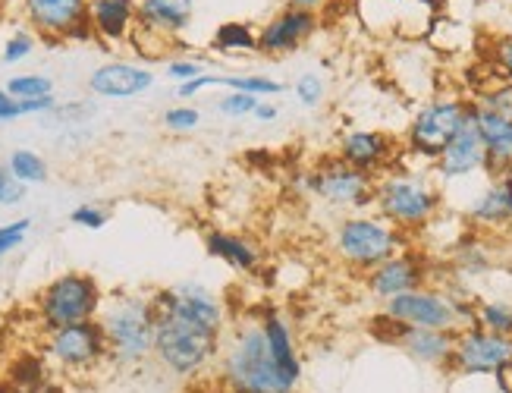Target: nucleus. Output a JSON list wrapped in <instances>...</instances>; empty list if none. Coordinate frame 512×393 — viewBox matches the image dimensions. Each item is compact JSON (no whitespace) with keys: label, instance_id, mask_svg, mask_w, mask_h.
I'll list each match as a JSON object with an SVG mask.
<instances>
[{"label":"nucleus","instance_id":"1","mask_svg":"<svg viewBox=\"0 0 512 393\" xmlns=\"http://www.w3.org/2000/svg\"><path fill=\"white\" fill-rule=\"evenodd\" d=\"M154 302V356L176 378L205 371L224 346L227 309L202 283H176L151 293Z\"/></svg>","mask_w":512,"mask_h":393},{"label":"nucleus","instance_id":"2","mask_svg":"<svg viewBox=\"0 0 512 393\" xmlns=\"http://www.w3.org/2000/svg\"><path fill=\"white\" fill-rule=\"evenodd\" d=\"M374 211L390 221L396 230L415 236L428 230L443 211V186L437 183L434 170H418L406 164V155L384 177H377Z\"/></svg>","mask_w":512,"mask_h":393},{"label":"nucleus","instance_id":"3","mask_svg":"<svg viewBox=\"0 0 512 393\" xmlns=\"http://www.w3.org/2000/svg\"><path fill=\"white\" fill-rule=\"evenodd\" d=\"M220 378L233 393H296V384L283 378L264 340L261 318L236 321L220 346Z\"/></svg>","mask_w":512,"mask_h":393},{"label":"nucleus","instance_id":"4","mask_svg":"<svg viewBox=\"0 0 512 393\" xmlns=\"http://www.w3.org/2000/svg\"><path fill=\"white\" fill-rule=\"evenodd\" d=\"M412 246V236L396 230L390 221H384L381 214H349L333 230V252L352 271H374L377 265H384L387 258L399 255L403 249Z\"/></svg>","mask_w":512,"mask_h":393},{"label":"nucleus","instance_id":"5","mask_svg":"<svg viewBox=\"0 0 512 393\" xmlns=\"http://www.w3.org/2000/svg\"><path fill=\"white\" fill-rule=\"evenodd\" d=\"M478 296L465 290L421 287L384 302V315L403 327H425V331H462L475 324Z\"/></svg>","mask_w":512,"mask_h":393},{"label":"nucleus","instance_id":"6","mask_svg":"<svg viewBox=\"0 0 512 393\" xmlns=\"http://www.w3.org/2000/svg\"><path fill=\"white\" fill-rule=\"evenodd\" d=\"M107 346H110V359L120 365H139L148 356H154V302L151 296L139 293H120L114 299H104V309L98 315Z\"/></svg>","mask_w":512,"mask_h":393},{"label":"nucleus","instance_id":"7","mask_svg":"<svg viewBox=\"0 0 512 393\" xmlns=\"http://www.w3.org/2000/svg\"><path fill=\"white\" fill-rule=\"evenodd\" d=\"M469 117H472V98H459V95L428 98L406 126V139H403L406 158L434 167V161L443 155V148L459 136V129L469 123Z\"/></svg>","mask_w":512,"mask_h":393},{"label":"nucleus","instance_id":"8","mask_svg":"<svg viewBox=\"0 0 512 393\" xmlns=\"http://www.w3.org/2000/svg\"><path fill=\"white\" fill-rule=\"evenodd\" d=\"M101 309H104V293L98 287V280L82 271H66L38 293V318L44 324V331L92 321L101 315Z\"/></svg>","mask_w":512,"mask_h":393},{"label":"nucleus","instance_id":"9","mask_svg":"<svg viewBox=\"0 0 512 393\" xmlns=\"http://www.w3.org/2000/svg\"><path fill=\"white\" fill-rule=\"evenodd\" d=\"M299 186L315 195L318 202L337 208V211H349V214H362L368 208H374V189H377V177L365 170H355L346 161H340L337 155L315 164L311 170H305V177L299 180Z\"/></svg>","mask_w":512,"mask_h":393},{"label":"nucleus","instance_id":"10","mask_svg":"<svg viewBox=\"0 0 512 393\" xmlns=\"http://www.w3.org/2000/svg\"><path fill=\"white\" fill-rule=\"evenodd\" d=\"M44 353H48L54 365L66 371H88L110 356V346H107V334L101 321L92 318V321H79L70 327L48 331V337H44Z\"/></svg>","mask_w":512,"mask_h":393},{"label":"nucleus","instance_id":"11","mask_svg":"<svg viewBox=\"0 0 512 393\" xmlns=\"http://www.w3.org/2000/svg\"><path fill=\"white\" fill-rule=\"evenodd\" d=\"M509 362H512V337L491 334L478 324L456 331V346H453V359H450L453 375L494 378Z\"/></svg>","mask_w":512,"mask_h":393},{"label":"nucleus","instance_id":"12","mask_svg":"<svg viewBox=\"0 0 512 393\" xmlns=\"http://www.w3.org/2000/svg\"><path fill=\"white\" fill-rule=\"evenodd\" d=\"M431 258L418 249H403L399 255L387 258L384 265H377L374 271L365 274V287L377 302H390L393 296H403L412 290H421L431 283Z\"/></svg>","mask_w":512,"mask_h":393},{"label":"nucleus","instance_id":"13","mask_svg":"<svg viewBox=\"0 0 512 393\" xmlns=\"http://www.w3.org/2000/svg\"><path fill=\"white\" fill-rule=\"evenodd\" d=\"M403 145L381 129H349L337 142V158L346 161L355 170H365L371 177H384L403 161Z\"/></svg>","mask_w":512,"mask_h":393},{"label":"nucleus","instance_id":"14","mask_svg":"<svg viewBox=\"0 0 512 393\" xmlns=\"http://www.w3.org/2000/svg\"><path fill=\"white\" fill-rule=\"evenodd\" d=\"M32 29L48 41L88 38V0H22Z\"/></svg>","mask_w":512,"mask_h":393},{"label":"nucleus","instance_id":"15","mask_svg":"<svg viewBox=\"0 0 512 393\" xmlns=\"http://www.w3.org/2000/svg\"><path fill=\"white\" fill-rule=\"evenodd\" d=\"M472 120L484 142V177L503 180L512 170V114L472 101Z\"/></svg>","mask_w":512,"mask_h":393},{"label":"nucleus","instance_id":"16","mask_svg":"<svg viewBox=\"0 0 512 393\" xmlns=\"http://www.w3.org/2000/svg\"><path fill=\"white\" fill-rule=\"evenodd\" d=\"M315 32H318V13H308V10L286 4L280 13H274L258 29V54H267V57L293 54Z\"/></svg>","mask_w":512,"mask_h":393},{"label":"nucleus","instance_id":"17","mask_svg":"<svg viewBox=\"0 0 512 393\" xmlns=\"http://www.w3.org/2000/svg\"><path fill=\"white\" fill-rule=\"evenodd\" d=\"M431 170L440 186L462 183V180H472L478 173H484V142L478 136V126L472 117L459 129V136L443 148V155L434 161Z\"/></svg>","mask_w":512,"mask_h":393},{"label":"nucleus","instance_id":"18","mask_svg":"<svg viewBox=\"0 0 512 393\" xmlns=\"http://www.w3.org/2000/svg\"><path fill=\"white\" fill-rule=\"evenodd\" d=\"M390 343L399 346L403 353L428 368H443L450 371V359H453V346H456V331H425V327H403L390 321Z\"/></svg>","mask_w":512,"mask_h":393},{"label":"nucleus","instance_id":"19","mask_svg":"<svg viewBox=\"0 0 512 393\" xmlns=\"http://www.w3.org/2000/svg\"><path fill=\"white\" fill-rule=\"evenodd\" d=\"M154 85V73L139 67V63H126V60H110L88 76V92L107 98V101H129L145 95Z\"/></svg>","mask_w":512,"mask_h":393},{"label":"nucleus","instance_id":"20","mask_svg":"<svg viewBox=\"0 0 512 393\" xmlns=\"http://www.w3.org/2000/svg\"><path fill=\"white\" fill-rule=\"evenodd\" d=\"M465 224L481 236L512 230V183L506 177L487 180L472 205L465 208Z\"/></svg>","mask_w":512,"mask_h":393},{"label":"nucleus","instance_id":"21","mask_svg":"<svg viewBox=\"0 0 512 393\" xmlns=\"http://www.w3.org/2000/svg\"><path fill=\"white\" fill-rule=\"evenodd\" d=\"M88 26L107 45H123L139 26L136 0H88Z\"/></svg>","mask_w":512,"mask_h":393},{"label":"nucleus","instance_id":"22","mask_svg":"<svg viewBox=\"0 0 512 393\" xmlns=\"http://www.w3.org/2000/svg\"><path fill=\"white\" fill-rule=\"evenodd\" d=\"M139 7V26L164 35V38H180L195 16V0H136Z\"/></svg>","mask_w":512,"mask_h":393},{"label":"nucleus","instance_id":"23","mask_svg":"<svg viewBox=\"0 0 512 393\" xmlns=\"http://www.w3.org/2000/svg\"><path fill=\"white\" fill-rule=\"evenodd\" d=\"M261 327H264L267 349H271V356H274L277 368L283 371V378L299 384L302 359H299V349H296V337H293V331H289V321L283 315H277V312H264Z\"/></svg>","mask_w":512,"mask_h":393},{"label":"nucleus","instance_id":"24","mask_svg":"<svg viewBox=\"0 0 512 393\" xmlns=\"http://www.w3.org/2000/svg\"><path fill=\"white\" fill-rule=\"evenodd\" d=\"M205 249H208V255L220 258L227 268H233L239 274H255V268L261 265V252L252 239L230 233V230H211L205 236Z\"/></svg>","mask_w":512,"mask_h":393},{"label":"nucleus","instance_id":"25","mask_svg":"<svg viewBox=\"0 0 512 393\" xmlns=\"http://www.w3.org/2000/svg\"><path fill=\"white\" fill-rule=\"evenodd\" d=\"M211 48L220 54H258V32L252 23H242V19H230V23H220Z\"/></svg>","mask_w":512,"mask_h":393},{"label":"nucleus","instance_id":"26","mask_svg":"<svg viewBox=\"0 0 512 393\" xmlns=\"http://www.w3.org/2000/svg\"><path fill=\"white\" fill-rule=\"evenodd\" d=\"M456 268L462 274H469V277H481L494 268V252L491 246H487V239L481 233H472V236H465L456 243Z\"/></svg>","mask_w":512,"mask_h":393},{"label":"nucleus","instance_id":"27","mask_svg":"<svg viewBox=\"0 0 512 393\" xmlns=\"http://www.w3.org/2000/svg\"><path fill=\"white\" fill-rule=\"evenodd\" d=\"M7 167H10V173L22 186H38V183L48 180V161H44L38 151H32V148L10 151Z\"/></svg>","mask_w":512,"mask_h":393},{"label":"nucleus","instance_id":"28","mask_svg":"<svg viewBox=\"0 0 512 393\" xmlns=\"http://www.w3.org/2000/svg\"><path fill=\"white\" fill-rule=\"evenodd\" d=\"M475 324L491 334L512 337V302L509 299H478Z\"/></svg>","mask_w":512,"mask_h":393},{"label":"nucleus","instance_id":"29","mask_svg":"<svg viewBox=\"0 0 512 393\" xmlns=\"http://www.w3.org/2000/svg\"><path fill=\"white\" fill-rule=\"evenodd\" d=\"M7 92L16 98V101H35V98H48L54 95V79L44 76V73H22V76H13L7 82Z\"/></svg>","mask_w":512,"mask_h":393},{"label":"nucleus","instance_id":"30","mask_svg":"<svg viewBox=\"0 0 512 393\" xmlns=\"http://www.w3.org/2000/svg\"><path fill=\"white\" fill-rule=\"evenodd\" d=\"M296 92V101L302 107H308V111H318V107L327 101V82L318 76V73H302L293 85Z\"/></svg>","mask_w":512,"mask_h":393},{"label":"nucleus","instance_id":"31","mask_svg":"<svg viewBox=\"0 0 512 393\" xmlns=\"http://www.w3.org/2000/svg\"><path fill=\"white\" fill-rule=\"evenodd\" d=\"M29 230H32V217H19V221L0 224V258H7L10 252H16L26 243Z\"/></svg>","mask_w":512,"mask_h":393},{"label":"nucleus","instance_id":"32","mask_svg":"<svg viewBox=\"0 0 512 393\" xmlns=\"http://www.w3.org/2000/svg\"><path fill=\"white\" fill-rule=\"evenodd\" d=\"M198 123H202V114L189 104L170 107V111L164 114V126L170 129V133H192V129H198Z\"/></svg>","mask_w":512,"mask_h":393},{"label":"nucleus","instance_id":"33","mask_svg":"<svg viewBox=\"0 0 512 393\" xmlns=\"http://www.w3.org/2000/svg\"><path fill=\"white\" fill-rule=\"evenodd\" d=\"M261 98L255 95H242V92H230L217 101V111L220 114H227V117H246V114H255V107H258Z\"/></svg>","mask_w":512,"mask_h":393},{"label":"nucleus","instance_id":"34","mask_svg":"<svg viewBox=\"0 0 512 393\" xmlns=\"http://www.w3.org/2000/svg\"><path fill=\"white\" fill-rule=\"evenodd\" d=\"M26 199V186H22L7 164H0V208H13Z\"/></svg>","mask_w":512,"mask_h":393},{"label":"nucleus","instance_id":"35","mask_svg":"<svg viewBox=\"0 0 512 393\" xmlns=\"http://www.w3.org/2000/svg\"><path fill=\"white\" fill-rule=\"evenodd\" d=\"M107 221H110V214L104 208H98V205H79L70 214V224H76L82 230H104Z\"/></svg>","mask_w":512,"mask_h":393},{"label":"nucleus","instance_id":"36","mask_svg":"<svg viewBox=\"0 0 512 393\" xmlns=\"http://www.w3.org/2000/svg\"><path fill=\"white\" fill-rule=\"evenodd\" d=\"M32 51H35V35H29V32H16V35L7 38V45H4V54H0V60H4V63H19V60H26Z\"/></svg>","mask_w":512,"mask_h":393},{"label":"nucleus","instance_id":"37","mask_svg":"<svg viewBox=\"0 0 512 393\" xmlns=\"http://www.w3.org/2000/svg\"><path fill=\"white\" fill-rule=\"evenodd\" d=\"M205 73H208V67L202 60H170L167 63V79H173L176 85H186Z\"/></svg>","mask_w":512,"mask_h":393},{"label":"nucleus","instance_id":"38","mask_svg":"<svg viewBox=\"0 0 512 393\" xmlns=\"http://www.w3.org/2000/svg\"><path fill=\"white\" fill-rule=\"evenodd\" d=\"M491 63L497 67V73L512 85V35H503L494 41V48H491Z\"/></svg>","mask_w":512,"mask_h":393},{"label":"nucleus","instance_id":"39","mask_svg":"<svg viewBox=\"0 0 512 393\" xmlns=\"http://www.w3.org/2000/svg\"><path fill=\"white\" fill-rule=\"evenodd\" d=\"M19 117H26V114H22V104L7 89H0V123H10V120H19Z\"/></svg>","mask_w":512,"mask_h":393},{"label":"nucleus","instance_id":"40","mask_svg":"<svg viewBox=\"0 0 512 393\" xmlns=\"http://www.w3.org/2000/svg\"><path fill=\"white\" fill-rule=\"evenodd\" d=\"M286 4L289 7H299V10H308V13H324L330 4H333V0H286Z\"/></svg>","mask_w":512,"mask_h":393},{"label":"nucleus","instance_id":"41","mask_svg":"<svg viewBox=\"0 0 512 393\" xmlns=\"http://www.w3.org/2000/svg\"><path fill=\"white\" fill-rule=\"evenodd\" d=\"M277 104H267V101H258V107H255V114L252 117H258L261 123H274L277 120Z\"/></svg>","mask_w":512,"mask_h":393},{"label":"nucleus","instance_id":"42","mask_svg":"<svg viewBox=\"0 0 512 393\" xmlns=\"http://www.w3.org/2000/svg\"><path fill=\"white\" fill-rule=\"evenodd\" d=\"M494 381H497L500 393H512V362H509V365H503V368L497 371Z\"/></svg>","mask_w":512,"mask_h":393},{"label":"nucleus","instance_id":"43","mask_svg":"<svg viewBox=\"0 0 512 393\" xmlns=\"http://www.w3.org/2000/svg\"><path fill=\"white\" fill-rule=\"evenodd\" d=\"M506 180H509V183H512V170H509V173H506Z\"/></svg>","mask_w":512,"mask_h":393}]
</instances>
